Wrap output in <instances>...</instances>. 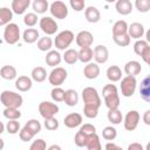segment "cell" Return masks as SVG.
<instances>
[{"mask_svg": "<svg viewBox=\"0 0 150 150\" xmlns=\"http://www.w3.org/2000/svg\"><path fill=\"white\" fill-rule=\"evenodd\" d=\"M0 101L5 108H20L23 103V97L12 90H4L0 95Z\"/></svg>", "mask_w": 150, "mask_h": 150, "instance_id": "obj_1", "label": "cell"}, {"mask_svg": "<svg viewBox=\"0 0 150 150\" xmlns=\"http://www.w3.org/2000/svg\"><path fill=\"white\" fill-rule=\"evenodd\" d=\"M39 39H40V36H39V30L35 29V28H32V27L25 29V32H23V34H22V40H23L26 43H29V45H30V43H34V42H36V41H39Z\"/></svg>", "mask_w": 150, "mask_h": 150, "instance_id": "obj_24", "label": "cell"}, {"mask_svg": "<svg viewBox=\"0 0 150 150\" xmlns=\"http://www.w3.org/2000/svg\"><path fill=\"white\" fill-rule=\"evenodd\" d=\"M0 76L4 80L11 81V80H16L18 73H16L15 67L9 66V64H6V66H2L1 67V69H0Z\"/></svg>", "mask_w": 150, "mask_h": 150, "instance_id": "obj_23", "label": "cell"}, {"mask_svg": "<svg viewBox=\"0 0 150 150\" xmlns=\"http://www.w3.org/2000/svg\"><path fill=\"white\" fill-rule=\"evenodd\" d=\"M33 87V79L32 77H28L26 75H21L19 77H16L15 80V88L19 90V91H28L30 90Z\"/></svg>", "mask_w": 150, "mask_h": 150, "instance_id": "obj_15", "label": "cell"}, {"mask_svg": "<svg viewBox=\"0 0 150 150\" xmlns=\"http://www.w3.org/2000/svg\"><path fill=\"white\" fill-rule=\"evenodd\" d=\"M102 136L104 139L107 141H114L117 136V130L112 127V125H108L105 128H103L102 130Z\"/></svg>", "mask_w": 150, "mask_h": 150, "instance_id": "obj_43", "label": "cell"}, {"mask_svg": "<svg viewBox=\"0 0 150 150\" xmlns=\"http://www.w3.org/2000/svg\"><path fill=\"white\" fill-rule=\"evenodd\" d=\"M143 122H144V124H146V125H150V109H148V110H145L144 111V114H143Z\"/></svg>", "mask_w": 150, "mask_h": 150, "instance_id": "obj_56", "label": "cell"}, {"mask_svg": "<svg viewBox=\"0 0 150 150\" xmlns=\"http://www.w3.org/2000/svg\"><path fill=\"white\" fill-rule=\"evenodd\" d=\"M145 40H146V41L150 43V28H149V29L145 32Z\"/></svg>", "mask_w": 150, "mask_h": 150, "instance_id": "obj_59", "label": "cell"}, {"mask_svg": "<svg viewBox=\"0 0 150 150\" xmlns=\"http://www.w3.org/2000/svg\"><path fill=\"white\" fill-rule=\"evenodd\" d=\"M25 128H27L30 132H33L34 135H36V134H39L40 131H41V123L38 121V120H35V118H32V120H28L27 122H26V124H25Z\"/></svg>", "mask_w": 150, "mask_h": 150, "instance_id": "obj_41", "label": "cell"}, {"mask_svg": "<svg viewBox=\"0 0 150 150\" xmlns=\"http://www.w3.org/2000/svg\"><path fill=\"white\" fill-rule=\"evenodd\" d=\"M128 34L130 35L131 39H135V40H138L141 39L144 34H145V30H144V26L139 22H132L131 25H129L128 27Z\"/></svg>", "mask_w": 150, "mask_h": 150, "instance_id": "obj_16", "label": "cell"}, {"mask_svg": "<svg viewBox=\"0 0 150 150\" xmlns=\"http://www.w3.org/2000/svg\"><path fill=\"white\" fill-rule=\"evenodd\" d=\"M82 100L84 104H95L101 107V103H102L101 97L94 87H86L82 90Z\"/></svg>", "mask_w": 150, "mask_h": 150, "instance_id": "obj_6", "label": "cell"}, {"mask_svg": "<svg viewBox=\"0 0 150 150\" xmlns=\"http://www.w3.org/2000/svg\"><path fill=\"white\" fill-rule=\"evenodd\" d=\"M4 149V139H0V150Z\"/></svg>", "mask_w": 150, "mask_h": 150, "instance_id": "obj_61", "label": "cell"}, {"mask_svg": "<svg viewBox=\"0 0 150 150\" xmlns=\"http://www.w3.org/2000/svg\"><path fill=\"white\" fill-rule=\"evenodd\" d=\"M98 105L95 104H84L83 107V114L87 118H95L98 115Z\"/></svg>", "mask_w": 150, "mask_h": 150, "instance_id": "obj_37", "label": "cell"}, {"mask_svg": "<svg viewBox=\"0 0 150 150\" xmlns=\"http://www.w3.org/2000/svg\"><path fill=\"white\" fill-rule=\"evenodd\" d=\"M105 149H107V150H111V149H116V150H121V146H118V145H116L115 143H111V142H108V143L105 144Z\"/></svg>", "mask_w": 150, "mask_h": 150, "instance_id": "obj_57", "label": "cell"}, {"mask_svg": "<svg viewBox=\"0 0 150 150\" xmlns=\"http://www.w3.org/2000/svg\"><path fill=\"white\" fill-rule=\"evenodd\" d=\"M38 14L34 12V13H27L25 14L23 16V23L27 26V27H34L36 23H38Z\"/></svg>", "mask_w": 150, "mask_h": 150, "instance_id": "obj_45", "label": "cell"}, {"mask_svg": "<svg viewBox=\"0 0 150 150\" xmlns=\"http://www.w3.org/2000/svg\"><path fill=\"white\" fill-rule=\"evenodd\" d=\"M48 149H49V150H55V149H56V150H61V146H60V145H56V144H53V145H50Z\"/></svg>", "mask_w": 150, "mask_h": 150, "instance_id": "obj_58", "label": "cell"}, {"mask_svg": "<svg viewBox=\"0 0 150 150\" xmlns=\"http://www.w3.org/2000/svg\"><path fill=\"white\" fill-rule=\"evenodd\" d=\"M30 5V0H12V11L14 12V14L21 15L23 14L27 8Z\"/></svg>", "mask_w": 150, "mask_h": 150, "instance_id": "obj_22", "label": "cell"}, {"mask_svg": "<svg viewBox=\"0 0 150 150\" xmlns=\"http://www.w3.org/2000/svg\"><path fill=\"white\" fill-rule=\"evenodd\" d=\"M62 56H61V54L57 52V50H49V52H47V55H46V57H45V61H46V63L49 66V67H56V66H59L60 63H61V61H62Z\"/></svg>", "mask_w": 150, "mask_h": 150, "instance_id": "obj_19", "label": "cell"}, {"mask_svg": "<svg viewBox=\"0 0 150 150\" xmlns=\"http://www.w3.org/2000/svg\"><path fill=\"white\" fill-rule=\"evenodd\" d=\"M142 71V66L138 61L136 60H131V61H128L125 64H124V73L127 75H131V76H136L138 75L139 73Z\"/></svg>", "mask_w": 150, "mask_h": 150, "instance_id": "obj_21", "label": "cell"}, {"mask_svg": "<svg viewBox=\"0 0 150 150\" xmlns=\"http://www.w3.org/2000/svg\"><path fill=\"white\" fill-rule=\"evenodd\" d=\"M128 23L124 20H118L114 23L112 26V35H118V34H124L128 33Z\"/></svg>", "mask_w": 150, "mask_h": 150, "instance_id": "obj_36", "label": "cell"}, {"mask_svg": "<svg viewBox=\"0 0 150 150\" xmlns=\"http://www.w3.org/2000/svg\"><path fill=\"white\" fill-rule=\"evenodd\" d=\"M139 118H141V115H139V112L137 110L128 111L127 115L124 116V120H123L124 129L128 130V131H134L138 125Z\"/></svg>", "mask_w": 150, "mask_h": 150, "instance_id": "obj_10", "label": "cell"}, {"mask_svg": "<svg viewBox=\"0 0 150 150\" xmlns=\"http://www.w3.org/2000/svg\"><path fill=\"white\" fill-rule=\"evenodd\" d=\"M74 39H75L74 33L71 30H69V29H66V30L60 32L56 35V38L54 40V45L59 50H66L71 45Z\"/></svg>", "mask_w": 150, "mask_h": 150, "instance_id": "obj_3", "label": "cell"}, {"mask_svg": "<svg viewBox=\"0 0 150 150\" xmlns=\"http://www.w3.org/2000/svg\"><path fill=\"white\" fill-rule=\"evenodd\" d=\"M2 115L7 120H19L21 117V112L19 108H5Z\"/></svg>", "mask_w": 150, "mask_h": 150, "instance_id": "obj_38", "label": "cell"}, {"mask_svg": "<svg viewBox=\"0 0 150 150\" xmlns=\"http://www.w3.org/2000/svg\"><path fill=\"white\" fill-rule=\"evenodd\" d=\"M30 77L33 79V81L41 83L47 79V71L43 67H40V66L35 67V68H33V70L30 73Z\"/></svg>", "mask_w": 150, "mask_h": 150, "instance_id": "obj_30", "label": "cell"}, {"mask_svg": "<svg viewBox=\"0 0 150 150\" xmlns=\"http://www.w3.org/2000/svg\"><path fill=\"white\" fill-rule=\"evenodd\" d=\"M49 12H50L52 16L55 19L62 20L68 16V7L61 0H55L54 2H52L49 6Z\"/></svg>", "mask_w": 150, "mask_h": 150, "instance_id": "obj_7", "label": "cell"}, {"mask_svg": "<svg viewBox=\"0 0 150 150\" xmlns=\"http://www.w3.org/2000/svg\"><path fill=\"white\" fill-rule=\"evenodd\" d=\"M63 102L68 107H75L79 103V94H77V91L75 89H68V90H66Z\"/></svg>", "mask_w": 150, "mask_h": 150, "instance_id": "obj_27", "label": "cell"}, {"mask_svg": "<svg viewBox=\"0 0 150 150\" xmlns=\"http://www.w3.org/2000/svg\"><path fill=\"white\" fill-rule=\"evenodd\" d=\"M94 59V50L90 47H82L79 50V61L82 63H89Z\"/></svg>", "mask_w": 150, "mask_h": 150, "instance_id": "obj_28", "label": "cell"}, {"mask_svg": "<svg viewBox=\"0 0 150 150\" xmlns=\"http://www.w3.org/2000/svg\"><path fill=\"white\" fill-rule=\"evenodd\" d=\"M112 39H114V42L120 47H127V46L130 45V41H131V38H130V35L128 33L112 35Z\"/></svg>", "mask_w": 150, "mask_h": 150, "instance_id": "obj_35", "label": "cell"}, {"mask_svg": "<svg viewBox=\"0 0 150 150\" xmlns=\"http://www.w3.org/2000/svg\"><path fill=\"white\" fill-rule=\"evenodd\" d=\"M107 117H108V121L111 123V124H120L123 120V116H122V112L118 110V108L116 109H109L108 114H107Z\"/></svg>", "mask_w": 150, "mask_h": 150, "instance_id": "obj_32", "label": "cell"}, {"mask_svg": "<svg viewBox=\"0 0 150 150\" xmlns=\"http://www.w3.org/2000/svg\"><path fill=\"white\" fill-rule=\"evenodd\" d=\"M21 130L20 128V122L18 120H8L6 123V131L11 135H15Z\"/></svg>", "mask_w": 150, "mask_h": 150, "instance_id": "obj_42", "label": "cell"}, {"mask_svg": "<svg viewBox=\"0 0 150 150\" xmlns=\"http://www.w3.org/2000/svg\"><path fill=\"white\" fill-rule=\"evenodd\" d=\"M139 96L145 102L150 103V75L145 76L139 84Z\"/></svg>", "mask_w": 150, "mask_h": 150, "instance_id": "obj_17", "label": "cell"}, {"mask_svg": "<svg viewBox=\"0 0 150 150\" xmlns=\"http://www.w3.org/2000/svg\"><path fill=\"white\" fill-rule=\"evenodd\" d=\"M5 128H6V125H5V124H4V123H1V131H0V132H1V134H2V132H4V131H5Z\"/></svg>", "mask_w": 150, "mask_h": 150, "instance_id": "obj_60", "label": "cell"}, {"mask_svg": "<svg viewBox=\"0 0 150 150\" xmlns=\"http://www.w3.org/2000/svg\"><path fill=\"white\" fill-rule=\"evenodd\" d=\"M68 73L62 67H54L48 75V81L54 87H60L67 79Z\"/></svg>", "mask_w": 150, "mask_h": 150, "instance_id": "obj_5", "label": "cell"}, {"mask_svg": "<svg viewBox=\"0 0 150 150\" xmlns=\"http://www.w3.org/2000/svg\"><path fill=\"white\" fill-rule=\"evenodd\" d=\"M76 45L79 47H90L94 42V36L89 30H81L77 33L76 38H75Z\"/></svg>", "mask_w": 150, "mask_h": 150, "instance_id": "obj_11", "label": "cell"}, {"mask_svg": "<svg viewBox=\"0 0 150 150\" xmlns=\"http://www.w3.org/2000/svg\"><path fill=\"white\" fill-rule=\"evenodd\" d=\"M149 67H150V62H149Z\"/></svg>", "mask_w": 150, "mask_h": 150, "instance_id": "obj_64", "label": "cell"}, {"mask_svg": "<svg viewBox=\"0 0 150 150\" xmlns=\"http://www.w3.org/2000/svg\"><path fill=\"white\" fill-rule=\"evenodd\" d=\"M104 98V104L108 109H116L120 107V96L118 94L112 95V96H108V97H103Z\"/></svg>", "mask_w": 150, "mask_h": 150, "instance_id": "obj_39", "label": "cell"}, {"mask_svg": "<svg viewBox=\"0 0 150 150\" xmlns=\"http://www.w3.org/2000/svg\"><path fill=\"white\" fill-rule=\"evenodd\" d=\"M143 149H144L143 145L141 143H137V142L131 143V144L128 145V150H143Z\"/></svg>", "mask_w": 150, "mask_h": 150, "instance_id": "obj_55", "label": "cell"}, {"mask_svg": "<svg viewBox=\"0 0 150 150\" xmlns=\"http://www.w3.org/2000/svg\"><path fill=\"white\" fill-rule=\"evenodd\" d=\"M63 57V61L68 64H74L75 62L79 61V52L70 48V49H66L64 50V54L62 55Z\"/></svg>", "mask_w": 150, "mask_h": 150, "instance_id": "obj_31", "label": "cell"}, {"mask_svg": "<svg viewBox=\"0 0 150 150\" xmlns=\"http://www.w3.org/2000/svg\"><path fill=\"white\" fill-rule=\"evenodd\" d=\"M145 149H146V150H150V142H149V143L145 145Z\"/></svg>", "mask_w": 150, "mask_h": 150, "instance_id": "obj_62", "label": "cell"}, {"mask_svg": "<svg viewBox=\"0 0 150 150\" xmlns=\"http://www.w3.org/2000/svg\"><path fill=\"white\" fill-rule=\"evenodd\" d=\"M80 131H82L83 134L90 135V134H94V132H96V128H95L93 124H90V123H86V124L81 125V128H80Z\"/></svg>", "mask_w": 150, "mask_h": 150, "instance_id": "obj_53", "label": "cell"}, {"mask_svg": "<svg viewBox=\"0 0 150 150\" xmlns=\"http://www.w3.org/2000/svg\"><path fill=\"white\" fill-rule=\"evenodd\" d=\"M21 39L20 28L16 23L11 22L5 26L4 28V41L8 45H15Z\"/></svg>", "mask_w": 150, "mask_h": 150, "instance_id": "obj_2", "label": "cell"}, {"mask_svg": "<svg viewBox=\"0 0 150 150\" xmlns=\"http://www.w3.org/2000/svg\"><path fill=\"white\" fill-rule=\"evenodd\" d=\"M100 66L97 62H89L83 68V75L88 80H95L100 75Z\"/></svg>", "mask_w": 150, "mask_h": 150, "instance_id": "obj_14", "label": "cell"}, {"mask_svg": "<svg viewBox=\"0 0 150 150\" xmlns=\"http://www.w3.org/2000/svg\"><path fill=\"white\" fill-rule=\"evenodd\" d=\"M102 94H103V97H108V96H112V95L118 94V90H117V87L115 84H112V82H111L109 84H105L102 88Z\"/></svg>", "mask_w": 150, "mask_h": 150, "instance_id": "obj_48", "label": "cell"}, {"mask_svg": "<svg viewBox=\"0 0 150 150\" xmlns=\"http://www.w3.org/2000/svg\"><path fill=\"white\" fill-rule=\"evenodd\" d=\"M87 139H88V135L87 134H83L82 131H77L75 137H74V142L75 144L79 146V148H86V144H87Z\"/></svg>", "mask_w": 150, "mask_h": 150, "instance_id": "obj_46", "label": "cell"}, {"mask_svg": "<svg viewBox=\"0 0 150 150\" xmlns=\"http://www.w3.org/2000/svg\"><path fill=\"white\" fill-rule=\"evenodd\" d=\"M43 125L47 130L49 131H54L59 128V121L53 116V117H48V118H45V122H43Z\"/></svg>", "mask_w": 150, "mask_h": 150, "instance_id": "obj_49", "label": "cell"}, {"mask_svg": "<svg viewBox=\"0 0 150 150\" xmlns=\"http://www.w3.org/2000/svg\"><path fill=\"white\" fill-rule=\"evenodd\" d=\"M148 46H149V42H148L146 40L138 39V40H136V42L134 43V52H135L138 56H141Z\"/></svg>", "mask_w": 150, "mask_h": 150, "instance_id": "obj_44", "label": "cell"}, {"mask_svg": "<svg viewBox=\"0 0 150 150\" xmlns=\"http://www.w3.org/2000/svg\"><path fill=\"white\" fill-rule=\"evenodd\" d=\"M46 148H47V144H46L45 139H42V138L35 139V141L30 144V146H29L30 150H45Z\"/></svg>", "mask_w": 150, "mask_h": 150, "instance_id": "obj_51", "label": "cell"}, {"mask_svg": "<svg viewBox=\"0 0 150 150\" xmlns=\"http://www.w3.org/2000/svg\"><path fill=\"white\" fill-rule=\"evenodd\" d=\"M13 14L14 12L12 11V8L9 9L8 7H1L0 8V26H6L11 23L13 19Z\"/></svg>", "mask_w": 150, "mask_h": 150, "instance_id": "obj_29", "label": "cell"}, {"mask_svg": "<svg viewBox=\"0 0 150 150\" xmlns=\"http://www.w3.org/2000/svg\"><path fill=\"white\" fill-rule=\"evenodd\" d=\"M86 148L88 150H101L102 149V144L100 141V137L96 132L88 135V139H87V144Z\"/></svg>", "mask_w": 150, "mask_h": 150, "instance_id": "obj_26", "label": "cell"}, {"mask_svg": "<svg viewBox=\"0 0 150 150\" xmlns=\"http://www.w3.org/2000/svg\"><path fill=\"white\" fill-rule=\"evenodd\" d=\"M64 94H66V90H63L61 87H54L50 91V97L54 102H63Z\"/></svg>", "mask_w": 150, "mask_h": 150, "instance_id": "obj_40", "label": "cell"}, {"mask_svg": "<svg viewBox=\"0 0 150 150\" xmlns=\"http://www.w3.org/2000/svg\"><path fill=\"white\" fill-rule=\"evenodd\" d=\"M82 121H83V118H82L81 114L70 112L63 118V124L69 129H74V128H77V127L82 125Z\"/></svg>", "mask_w": 150, "mask_h": 150, "instance_id": "obj_13", "label": "cell"}, {"mask_svg": "<svg viewBox=\"0 0 150 150\" xmlns=\"http://www.w3.org/2000/svg\"><path fill=\"white\" fill-rule=\"evenodd\" d=\"M135 7L141 13H146L150 11V0H135Z\"/></svg>", "mask_w": 150, "mask_h": 150, "instance_id": "obj_47", "label": "cell"}, {"mask_svg": "<svg viewBox=\"0 0 150 150\" xmlns=\"http://www.w3.org/2000/svg\"><path fill=\"white\" fill-rule=\"evenodd\" d=\"M132 4L130 0H117L115 4V8L121 15H129L132 12Z\"/></svg>", "mask_w": 150, "mask_h": 150, "instance_id": "obj_18", "label": "cell"}, {"mask_svg": "<svg viewBox=\"0 0 150 150\" xmlns=\"http://www.w3.org/2000/svg\"><path fill=\"white\" fill-rule=\"evenodd\" d=\"M107 77L110 82H118L122 80V70L118 66H110L107 69Z\"/></svg>", "mask_w": 150, "mask_h": 150, "instance_id": "obj_25", "label": "cell"}, {"mask_svg": "<svg viewBox=\"0 0 150 150\" xmlns=\"http://www.w3.org/2000/svg\"><path fill=\"white\" fill-rule=\"evenodd\" d=\"M84 2L86 0H69L70 7L76 12H81L84 9Z\"/></svg>", "mask_w": 150, "mask_h": 150, "instance_id": "obj_52", "label": "cell"}, {"mask_svg": "<svg viewBox=\"0 0 150 150\" xmlns=\"http://www.w3.org/2000/svg\"><path fill=\"white\" fill-rule=\"evenodd\" d=\"M39 112L43 118L53 117L59 112V105L50 101H42L39 104Z\"/></svg>", "mask_w": 150, "mask_h": 150, "instance_id": "obj_9", "label": "cell"}, {"mask_svg": "<svg viewBox=\"0 0 150 150\" xmlns=\"http://www.w3.org/2000/svg\"><path fill=\"white\" fill-rule=\"evenodd\" d=\"M32 7L36 14H43L49 9V4L47 0H34Z\"/></svg>", "mask_w": 150, "mask_h": 150, "instance_id": "obj_34", "label": "cell"}, {"mask_svg": "<svg viewBox=\"0 0 150 150\" xmlns=\"http://www.w3.org/2000/svg\"><path fill=\"white\" fill-rule=\"evenodd\" d=\"M39 26L41 28V30L46 34V35H54L57 29L59 26L56 23V21L52 18V16H43L39 20Z\"/></svg>", "mask_w": 150, "mask_h": 150, "instance_id": "obj_8", "label": "cell"}, {"mask_svg": "<svg viewBox=\"0 0 150 150\" xmlns=\"http://www.w3.org/2000/svg\"><path fill=\"white\" fill-rule=\"evenodd\" d=\"M84 16H86V20L90 23H96L100 21L101 19V13L100 11L94 7V6H88L86 9H84Z\"/></svg>", "mask_w": 150, "mask_h": 150, "instance_id": "obj_20", "label": "cell"}, {"mask_svg": "<svg viewBox=\"0 0 150 150\" xmlns=\"http://www.w3.org/2000/svg\"><path fill=\"white\" fill-rule=\"evenodd\" d=\"M141 57L143 59V61H144L146 64H149V62H150V46H148V47L145 48V50L143 52V54L141 55Z\"/></svg>", "mask_w": 150, "mask_h": 150, "instance_id": "obj_54", "label": "cell"}, {"mask_svg": "<svg viewBox=\"0 0 150 150\" xmlns=\"http://www.w3.org/2000/svg\"><path fill=\"white\" fill-rule=\"evenodd\" d=\"M136 87H137L136 76H131V75L124 76L121 80V84H120V89H121L122 96L131 97L135 94V91H136Z\"/></svg>", "mask_w": 150, "mask_h": 150, "instance_id": "obj_4", "label": "cell"}, {"mask_svg": "<svg viewBox=\"0 0 150 150\" xmlns=\"http://www.w3.org/2000/svg\"><path fill=\"white\" fill-rule=\"evenodd\" d=\"M109 59V50L104 45H97L94 48V60L98 64L105 63Z\"/></svg>", "mask_w": 150, "mask_h": 150, "instance_id": "obj_12", "label": "cell"}, {"mask_svg": "<svg viewBox=\"0 0 150 150\" xmlns=\"http://www.w3.org/2000/svg\"><path fill=\"white\" fill-rule=\"evenodd\" d=\"M107 2H109V4H112V2H116L117 0H105Z\"/></svg>", "mask_w": 150, "mask_h": 150, "instance_id": "obj_63", "label": "cell"}, {"mask_svg": "<svg viewBox=\"0 0 150 150\" xmlns=\"http://www.w3.org/2000/svg\"><path fill=\"white\" fill-rule=\"evenodd\" d=\"M53 47V40L49 38V35H45L39 39L38 41V48L41 52H49Z\"/></svg>", "mask_w": 150, "mask_h": 150, "instance_id": "obj_33", "label": "cell"}, {"mask_svg": "<svg viewBox=\"0 0 150 150\" xmlns=\"http://www.w3.org/2000/svg\"><path fill=\"white\" fill-rule=\"evenodd\" d=\"M35 135L33 134V132H30L27 128H22L20 131H19V137H20V139L22 141V142H29V141H32L33 139V137H34Z\"/></svg>", "mask_w": 150, "mask_h": 150, "instance_id": "obj_50", "label": "cell"}]
</instances>
